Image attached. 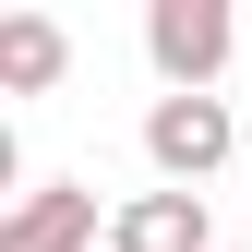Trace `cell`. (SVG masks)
I'll list each match as a JSON object with an SVG mask.
<instances>
[{
  "mask_svg": "<svg viewBox=\"0 0 252 252\" xmlns=\"http://www.w3.org/2000/svg\"><path fill=\"white\" fill-rule=\"evenodd\" d=\"M0 252H96V192L84 180H48L0 216Z\"/></svg>",
  "mask_w": 252,
  "mask_h": 252,
  "instance_id": "cell-4",
  "label": "cell"
},
{
  "mask_svg": "<svg viewBox=\"0 0 252 252\" xmlns=\"http://www.w3.org/2000/svg\"><path fill=\"white\" fill-rule=\"evenodd\" d=\"M228 144H240L228 96H156V108H144V156H156L168 192H204V180L228 168Z\"/></svg>",
  "mask_w": 252,
  "mask_h": 252,
  "instance_id": "cell-2",
  "label": "cell"
},
{
  "mask_svg": "<svg viewBox=\"0 0 252 252\" xmlns=\"http://www.w3.org/2000/svg\"><path fill=\"white\" fill-rule=\"evenodd\" d=\"M60 72H72L60 12H0V96H48Z\"/></svg>",
  "mask_w": 252,
  "mask_h": 252,
  "instance_id": "cell-5",
  "label": "cell"
},
{
  "mask_svg": "<svg viewBox=\"0 0 252 252\" xmlns=\"http://www.w3.org/2000/svg\"><path fill=\"white\" fill-rule=\"evenodd\" d=\"M108 252H228V240H216L204 192H168V180H156V192H132L108 216Z\"/></svg>",
  "mask_w": 252,
  "mask_h": 252,
  "instance_id": "cell-3",
  "label": "cell"
},
{
  "mask_svg": "<svg viewBox=\"0 0 252 252\" xmlns=\"http://www.w3.org/2000/svg\"><path fill=\"white\" fill-rule=\"evenodd\" d=\"M228 48H240V12H228V0H156V12H144V60H156L168 96H216Z\"/></svg>",
  "mask_w": 252,
  "mask_h": 252,
  "instance_id": "cell-1",
  "label": "cell"
}]
</instances>
